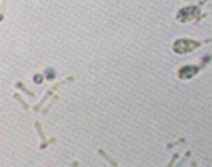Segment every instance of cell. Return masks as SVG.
I'll list each match as a JSON object with an SVG mask.
<instances>
[{"label":"cell","instance_id":"13","mask_svg":"<svg viewBox=\"0 0 212 167\" xmlns=\"http://www.w3.org/2000/svg\"><path fill=\"white\" fill-rule=\"evenodd\" d=\"M206 2H207V0H201V2H199V6H202L204 3H206Z\"/></svg>","mask_w":212,"mask_h":167},{"label":"cell","instance_id":"7","mask_svg":"<svg viewBox=\"0 0 212 167\" xmlns=\"http://www.w3.org/2000/svg\"><path fill=\"white\" fill-rule=\"evenodd\" d=\"M56 142H58V140H56V138L53 137V138H50V140H47V142H42L39 148H40V150H45V148H48V146H50V145H55Z\"/></svg>","mask_w":212,"mask_h":167},{"label":"cell","instance_id":"3","mask_svg":"<svg viewBox=\"0 0 212 167\" xmlns=\"http://www.w3.org/2000/svg\"><path fill=\"white\" fill-rule=\"evenodd\" d=\"M96 153H98V154H100L103 159H106V161H108L111 165H114V167L117 165V161H114V159H112L109 154H106V151H104V150H101V148H100V150H96Z\"/></svg>","mask_w":212,"mask_h":167},{"label":"cell","instance_id":"6","mask_svg":"<svg viewBox=\"0 0 212 167\" xmlns=\"http://www.w3.org/2000/svg\"><path fill=\"white\" fill-rule=\"evenodd\" d=\"M13 98H15V100L21 104V106H23V109H24V111H29V104H27L23 98H21V95H19V93H15V95H13Z\"/></svg>","mask_w":212,"mask_h":167},{"label":"cell","instance_id":"10","mask_svg":"<svg viewBox=\"0 0 212 167\" xmlns=\"http://www.w3.org/2000/svg\"><path fill=\"white\" fill-rule=\"evenodd\" d=\"M177 159H179V154H174V156H172V159H171V161H169L167 167H172V165H174V162L177 161Z\"/></svg>","mask_w":212,"mask_h":167},{"label":"cell","instance_id":"12","mask_svg":"<svg viewBox=\"0 0 212 167\" xmlns=\"http://www.w3.org/2000/svg\"><path fill=\"white\" fill-rule=\"evenodd\" d=\"M71 165H73V167H77V165H79V162H77V161H73V162H71Z\"/></svg>","mask_w":212,"mask_h":167},{"label":"cell","instance_id":"1","mask_svg":"<svg viewBox=\"0 0 212 167\" xmlns=\"http://www.w3.org/2000/svg\"><path fill=\"white\" fill-rule=\"evenodd\" d=\"M53 93H55V90H53V88H50V90H48V92H47V93L44 95V98H42V100H40V101H39L37 104H35L34 108H32V109L35 111V113H39V111H42V108L45 106V103L48 101V98H50V96H52Z\"/></svg>","mask_w":212,"mask_h":167},{"label":"cell","instance_id":"2","mask_svg":"<svg viewBox=\"0 0 212 167\" xmlns=\"http://www.w3.org/2000/svg\"><path fill=\"white\" fill-rule=\"evenodd\" d=\"M58 100H60V96H58V95H53V96H52V100H50V103H48L45 108H42V116H47L48 113H50V109L53 108V104H55V103H58Z\"/></svg>","mask_w":212,"mask_h":167},{"label":"cell","instance_id":"4","mask_svg":"<svg viewBox=\"0 0 212 167\" xmlns=\"http://www.w3.org/2000/svg\"><path fill=\"white\" fill-rule=\"evenodd\" d=\"M15 87H16V88H19V90H23V92H24L27 96H31V98H34V92H32V90H29V88H27V87L24 85L23 82H16V84H15Z\"/></svg>","mask_w":212,"mask_h":167},{"label":"cell","instance_id":"5","mask_svg":"<svg viewBox=\"0 0 212 167\" xmlns=\"http://www.w3.org/2000/svg\"><path fill=\"white\" fill-rule=\"evenodd\" d=\"M34 127H35V130H37V134H39V137H40V140H42V142H47L45 134H44V129H42V124H40L39 121H35V122H34Z\"/></svg>","mask_w":212,"mask_h":167},{"label":"cell","instance_id":"8","mask_svg":"<svg viewBox=\"0 0 212 167\" xmlns=\"http://www.w3.org/2000/svg\"><path fill=\"white\" fill-rule=\"evenodd\" d=\"M185 142H186V138H179V140H177V142L167 143V145H166V148H167V150H171V148H174V146H177V145H183Z\"/></svg>","mask_w":212,"mask_h":167},{"label":"cell","instance_id":"9","mask_svg":"<svg viewBox=\"0 0 212 167\" xmlns=\"http://www.w3.org/2000/svg\"><path fill=\"white\" fill-rule=\"evenodd\" d=\"M190 157H191V151H186V153H185V157H183V159H182V161H180L179 164L182 165L183 162H186V159H190Z\"/></svg>","mask_w":212,"mask_h":167},{"label":"cell","instance_id":"11","mask_svg":"<svg viewBox=\"0 0 212 167\" xmlns=\"http://www.w3.org/2000/svg\"><path fill=\"white\" fill-rule=\"evenodd\" d=\"M6 2H8V0H3V2H2V15L5 13V6H6Z\"/></svg>","mask_w":212,"mask_h":167}]
</instances>
